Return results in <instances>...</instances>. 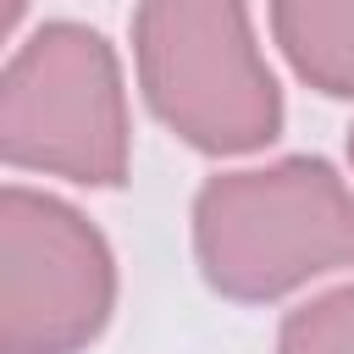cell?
<instances>
[{
  "instance_id": "obj_1",
  "label": "cell",
  "mask_w": 354,
  "mask_h": 354,
  "mask_svg": "<svg viewBox=\"0 0 354 354\" xmlns=\"http://www.w3.org/2000/svg\"><path fill=\"white\" fill-rule=\"evenodd\" d=\"M194 260L210 293L277 304L354 266V188L321 155L205 177L194 194Z\"/></svg>"
},
{
  "instance_id": "obj_2",
  "label": "cell",
  "mask_w": 354,
  "mask_h": 354,
  "mask_svg": "<svg viewBox=\"0 0 354 354\" xmlns=\"http://www.w3.org/2000/svg\"><path fill=\"white\" fill-rule=\"evenodd\" d=\"M133 66L149 111L199 155H249L282 133V88L243 6H138Z\"/></svg>"
},
{
  "instance_id": "obj_3",
  "label": "cell",
  "mask_w": 354,
  "mask_h": 354,
  "mask_svg": "<svg viewBox=\"0 0 354 354\" xmlns=\"http://www.w3.org/2000/svg\"><path fill=\"white\" fill-rule=\"evenodd\" d=\"M0 155L83 188H116L133 160L122 61L100 28L39 22L0 72Z\"/></svg>"
},
{
  "instance_id": "obj_4",
  "label": "cell",
  "mask_w": 354,
  "mask_h": 354,
  "mask_svg": "<svg viewBox=\"0 0 354 354\" xmlns=\"http://www.w3.org/2000/svg\"><path fill=\"white\" fill-rule=\"evenodd\" d=\"M116 310V254L66 199L0 194V354H83Z\"/></svg>"
},
{
  "instance_id": "obj_5",
  "label": "cell",
  "mask_w": 354,
  "mask_h": 354,
  "mask_svg": "<svg viewBox=\"0 0 354 354\" xmlns=\"http://www.w3.org/2000/svg\"><path fill=\"white\" fill-rule=\"evenodd\" d=\"M271 39L326 100H354V0H277Z\"/></svg>"
},
{
  "instance_id": "obj_6",
  "label": "cell",
  "mask_w": 354,
  "mask_h": 354,
  "mask_svg": "<svg viewBox=\"0 0 354 354\" xmlns=\"http://www.w3.org/2000/svg\"><path fill=\"white\" fill-rule=\"evenodd\" d=\"M277 354H354V282L288 310L277 332Z\"/></svg>"
},
{
  "instance_id": "obj_7",
  "label": "cell",
  "mask_w": 354,
  "mask_h": 354,
  "mask_svg": "<svg viewBox=\"0 0 354 354\" xmlns=\"http://www.w3.org/2000/svg\"><path fill=\"white\" fill-rule=\"evenodd\" d=\"M348 160H354V127H348Z\"/></svg>"
}]
</instances>
